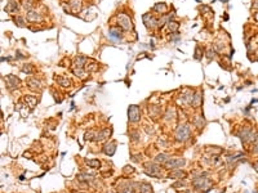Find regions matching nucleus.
Masks as SVG:
<instances>
[{"instance_id": "obj_1", "label": "nucleus", "mask_w": 258, "mask_h": 193, "mask_svg": "<svg viewBox=\"0 0 258 193\" xmlns=\"http://www.w3.org/2000/svg\"><path fill=\"white\" fill-rule=\"evenodd\" d=\"M190 138V126L181 125L176 131V141L177 142H186Z\"/></svg>"}, {"instance_id": "obj_2", "label": "nucleus", "mask_w": 258, "mask_h": 193, "mask_svg": "<svg viewBox=\"0 0 258 193\" xmlns=\"http://www.w3.org/2000/svg\"><path fill=\"white\" fill-rule=\"evenodd\" d=\"M128 119L131 122H138L139 119H141V111H139V107L136 104L129 106L128 108Z\"/></svg>"}, {"instance_id": "obj_3", "label": "nucleus", "mask_w": 258, "mask_h": 193, "mask_svg": "<svg viewBox=\"0 0 258 193\" xmlns=\"http://www.w3.org/2000/svg\"><path fill=\"white\" fill-rule=\"evenodd\" d=\"M239 136H240V139H241V142H244V143H248V142H254V139H255V134H254V131L252 130L250 127H243V130H241V133L239 134Z\"/></svg>"}, {"instance_id": "obj_4", "label": "nucleus", "mask_w": 258, "mask_h": 193, "mask_svg": "<svg viewBox=\"0 0 258 193\" xmlns=\"http://www.w3.org/2000/svg\"><path fill=\"white\" fill-rule=\"evenodd\" d=\"M117 23H119V26L123 30H125V31H129V30L133 28L131 18H129L126 14H124V13H120L119 16H117Z\"/></svg>"}, {"instance_id": "obj_5", "label": "nucleus", "mask_w": 258, "mask_h": 193, "mask_svg": "<svg viewBox=\"0 0 258 193\" xmlns=\"http://www.w3.org/2000/svg\"><path fill=\"white\" fill-rule=\"evenodd\" d=\"M185 164H186V161H185L183 158H169V160L167 161L165 166H167L168 169L174 170V169H179V167H182V166H185Z\"/></svg>"}, {"instance_id": "obj_6", "label": "nucleus", "mask_w": 258, "mask_h": 193, "mask_svg": "<svg viewBox=\"0 0 258 193\" xmlns=\"http://www.w3.org/2000/svg\"><path fill=\"white\" fill-rule=\"evenodd\" d=\"M145 169H146V174L150 176H155V178H160V167L155 164H145Z\"/></svg>"}, {"instance_id": "obj_7", "label": "nucleus", "mask_w": 258, "mask_h": 193, "mask_svg": "<svg viewBox=\"0 0 258 193\" xmlns=\"http://www.w3.org/2000/svg\"><path fill=\"white\" fill-rule=\"evenodd\" d=\"M5 82H7L9 89H14V88H18L19 79H17L14 75H8V76L5 77Z\"/></svg>"}, {"instance_id": "obj_8", "label": "nucleus", "mask_w": 258, "mask_h": 193, "mask_svg": "<svg viewBox=\"0 0 258 193\" xmlns=\"http://www.w3.org/2000/svg\"><path fill=\"white\" fill-rule=\"evenodd\" d=\"M192 184L195 186L198 189H201V188H205L209 184V180L207 178H204V176H199V178L192 180Z\"/></svg>"}, {"instance_id": "obj_9", "label": "nucleus", "mask_w": 258, "mask_h": 193, "mask_svg": "<svg viewBox=\"0 0 258 193\" xmlns=\"http://www.w3.org/2000/svg\"><path fill=\"white\" fill-rule=\"evenodd\" d=\"M109 37L110 40L112 41H120L121 40V32L119 28H116V27H111L110 31H109Z\"/></svg>"}, {"instance_id": "obj_10", "label": "nucleus", "mask_w": 258, "mask_h": 193, "mask_svg": "<svg viewBox=\"0 0 258 193\" xmlns=\"http://www.w3.org/2000/svg\"><path fill=\"white\" fill-rule=\"evenodd\" d=\"M143 22H145V25H146V27H156L157 26V21L151 16V14H148V13H146V14H143Z\"/></svg>"}, {"instance_id": "obj_11", "label": "nucleus", "mask_w": 258, "mask_h": 193, "mask_svg": "<svg viewBox=\"0 0 258 193\" xmlns=\"http://www.w3.org/2000/svg\"><path fill=\"white\" fill-rule=\"evenodd\" d=\"M102 151H103V153L107 155V156H112V155L115 153V151H116V143H115V142H109L107 144L103 146Z\"/></svg>"}, {"instance_id": "obj_12", "label": "nucleus", "mask_w": 258, "mask_h": 193, "mask_svg": "<svg viewBox=\"0 0 258 193\" xmlns=\"http://www.w3.org/2000/svg\"><path fill=\"white\" fill-rule=\"evenodd\" d=\"M26 18L30 21V22H39V21L41 19L40 14L36 12V10H27V13H26Z\"/></svg>"}, {"instance_id": "obj_13", "label": "nucleus", "mask_w": 258, "mask_h": 193, "mask_svg": "<svg viewBox=\"0 0 258 193\" xmlns=\"http://www.w3.org/2000/svg\"><path fill=\"white\" fill-rule=\"evenodd\" d=\"M110 134H111V130H109V129H105V130L100 131L98 134H95V136H94V141H97V142L105 141L106 138H109V136H110Z\"/></svg>"}, {"instance_id": "obj_14", "label": "nucleus", "mask_w": 258, "mask_h": 193, "mask_svg": "<svg viewBox=\"0 0 258 193\" xmlns=\"http://www.w3.org/2000/svg\"><path fill=\"white\" fill-rule=\"evenodd\" d=\"M88 62V58L84 56H78L74 61V66L78 68H83V66H85V63Z\"/></svg>"}, {"instance_id": "obj_15", "label": "nucleus", "mask_w": 258, "mask_h": 193, "mask_svg": "<svg viewBox=\"0 0 258 193\" xmlns=\"http://www.w3.org/2000/svg\"><path fill=\"white\" fill-rule=\"evenodd\" d=\"M27 85H28V88H30L31 90H38V92L41 90V84H40V81L36 80V79L28 80V81H27Z\"/></svg>"}, {"instance_id": "obj_16", "label": "nucleus", "mask_w": 258, "mask_h": 193, "mask_svg": "<svg viewBox=\"0 0 258 193\" xmlns=\"http://www.w3.org/2000/svg\"><path fill=\"white\" fill-rule=\"evenodd\" d=\"M7 12L9 13H14L18 10V3H17V0H8V5L5 8Z\"/></svg>"}, {"instance_id": "obj_17", "label": "nucleus", "mask_w": 258, "mask_h": 193, "mask_svg": "<svg viewBox=\"0 0 258 193\" xmlns=\"http://www.w3.org/2000/svg\"><path fill=\"white\" fill-rule=\"evenodd\" d=\"M70 8L72 13H78L81 9V2L80 0H70Z\"/></svg>"}, {"instance_id": "obj_18", "label": "nucleus", "mask_w": 258, "mask_h": 193, "mask_svg": "<svg viewBox=\"0 0 258 193\" xmlns=\"http://www.w3.org/2000/svg\"><path fill=\"white\" fill-rule=\"evenodd\" d=\"M56 81L61 85V87H63V88H70V87H71V81H70V79H67L66 76L56 77Z\"/></svg>"}, {"instance_id": "obj_19", "label": "nucleus", "mask_w": 258, "mask_h": 193, "mask_svg": "<svg viewBox=\"0 0 258 193\" xmlns=\"http://www.w3.org/2000/svg\"><path fill=\"white\" fill-rule=\"evenodd\" d=\"M85 70H87L88 72H94V71L98 70V63L94 62V61H89L88 59V62L85 63Z\"/></svg>"}, {"instance_id": "obj_20", "label": "nucleus", "mask_w": 258, "mask_h": 193, "mask_svg": "<svg viewBox=\"0 0 258 193\" xmlns=\"http://www.w3.org/2000/svg\"><path fill=\"white\" fill-rule=\"evenodd\" d=\"M25 102L27 103V106L30 107V108H34V107L36 106V103H38V99H36V96L26 95V96H25Z\"/></svg>"}, {"instance_id": "obj_21", "label": "nucleus", "mask_w": 258, "mask_h": 193, "mask_svg": "<svg viewBox=\"0 0 258 193\" xmlns=\"http://www.w3.org/2000/svg\"><path fill=\"white\" fill-rule=\"evenodd\" d=\"M168 160H169V156H168V155H165V153H160V155L156 156L155 162H156V164H160V165H165Z\"/></svg>"}, {"instance_id": "obj_22", "label": "nucleus", "mask_w": 258, "mask_h": 193, "mask_svg": "<svg viewBox=\"0 0 258 193\" xmlns=\"http://www.w3.org/2000/svg\"><path fill=\"white\" fill-rule=\"evenodd\" d=\"M152 187L148 183H142L139 186V193H152Z\"/></svg>"}, {"instance_id": "obj_23", "label": "nucleus", "mask_w": 258, "mask_h": 193, "mask_svg": "<svg viewBox=\"0 0 258 193\" xmlns=\"http://www.w3.org/2000/svg\"><path fill=\"white\" fill-rule=\"evenodd\" d=\"M186 176V173L185 171H182V170H176L173 171V173H170L169 174V178H173V179H181V178H185Z\"/></svg>"}, {"instance_id": "obj_24", "label": "nucleus", "mask_w": 258, "mask_h": 193, "mask_svg": "<svg viewBox=\"0 0 258 193\" xmlns=\"http://www.w3.org/2000/svg\"><path fill=\"white\" fill-rule=\"evenodd\" d=\"M72 72H74V75H76V76H79L80 79H85V77L88 76V75H87V72H85V71H83V68L74 67V68H72Z\"/></svg>"}, {"instance_id": "obj_25", "label": "nucleus", "mask_w": 258, "mask_h": 193, "mask_svg": "<svg viewBox=\"0 0 258 193\" xmlns=\"http://www.w3.org/2000/svg\"><path fill=\"white\" fill-rule=\"evenodd\" d=\"M154 10H155V12H159L160 14H161V13H165V12H167V5H165L164 3H159V4H156V5L154 7Z\"/></svg>"}, {"instance_id": "obj_26", "label": "nucleus", "mask_w": 258, "mask_h": 193, "mask_svg": "<svg viewBox=\"0 0 258 193\" xmlns=\"http://www.w3.org/2000/svg\"><path fill=\"white\" fill-rule=\"evenodd\" d=\"M87 165L90 167H94V169H98L101 166V162L98 160H87Z\"/></svg>"}, {"instance_id": "obj_27", "label": "nucleus", "mask_w": 258, "mask_h": 193, "mask_svg": "<svg viewBox=\"0 0 258 193\" xmlns=\"http://www.w3.org/2000/svg\"><path fill=\"white\" fill-rule=\"evenodd\" d=\"M167 26H168L169 32H176V31L178 30V27H179V25H178L177 22H172V21L167 23Z\"/></svg>"}, {"instance_id": "obj_28", "label": "nucleus", "mask_w": 258, "mask_h": 193, "mask_svg": "<svg viewBox=\"0 0 258 193\" xmlns=\"http://www.w3.org/2000/svg\"><path fill=\"white\" fill-rule=\"evenodd\" d=\"M214 56H216V52H214V49L208 48V50H207V57H208V59H213Z\"/></svg>"}, {"instance_id": "obj_29", "label": "nucleus", "mask_w": 258, "mask_h": 193, "mask_svg": "<svg viewBox=\"0 0 258 193\" xmlns=\"http://www.w3.org/2000/svg\"><path fill=\"white\" fill-rule=\"evenodd\" d=\"M78 179L80 180H92L93 179V175H89V174H80L78 176Z\"/></svg>"}, {"instance_id": "obj_30", "label": "nucleus", "mask_w": 258, "mask_h": 193, "mask_svg": "<svg viewBox=\"0 0 258 193\" xmlns=\"http://www.w3.org/2000/svg\"><path fill=\"white\" fill-rule=\"evenodd\" d=\"M14 22H16L19 27H23V26H25V22H23V18H22V17H14Z\"/></svg>"}, {"instance_id": "obj_31", "label": "nucleus", "mask_w": 258, "mask_h": 193, "mask_svg": "<svg viewBox=\"0 0 258 193\" xmlns=\"http://www.w3.org/2000/svg\"><path fill=\"white\" fill-rule=\"evenodd\" d=\"M252 152L255 153V155H258V135L255 136L254 142H253V151H252Z\"/></svg>"}, {"instance_id": "obj_32", "label": "nucleus", "mask_w": 258, "mask_h": 193, "mask_svg": "<svg viewBox=\"0 0 258 193\" xmlns=\"http://www.w3.org/2000/svg\"><path fill=\"white\" fill-rule=\"evenodd\" d=\"M21 70H22V72H26V73H32V66L31 64H25Z\"/></svg>"}, {"instance_id": "obj_33", "label": "nucleus", "mask_w": 258, "mask_h": 193, "mask_svg": "<svg viewBox=\"0 0 258 193\" xmlns=\"http://www.w3.org/2000/svg\"><path fill=\"white\" fill-rule=\"evenodd\" d=\"M201 54H203V50L200 47H196L195 49V59H200L201 58Z\"/></svg>"}, {"instance_id": "obj_34", "label": "nucleus", "mask_w": 258, "mask_h": 193, "mask_svg": "<svg viewBox=\"0 0 258 193\" xmlns=\"http://www.w3.org/2000/svg\"><path fill=\"white\" fill-rule=\"evenodd\" d=\"M199 103H200V95H199V94H195V95H194L192 106H199Z\"/></svg>"}, {"instance_id": "obj_35", "label": "nucleus", "mask_w": 258, "mask_h": 193, "mask_svg": "<svg viewBox=\"0 0 258 193\" xmlns=\"http://www.w3.org/2000/svg\"><path fill=\"white\" fill-rule=\"evenodd\" d=\"M32 0H25V3H23V7H25V9H27V10H31V7H32Z\"/></svg>"}, {"instance_id": "obj_36", "label": "nucleus", "mask_w": 258, "mask_h": 193, "mask_svg": "<svg viewBox=\"0 0 258 193\" xmlns=\"http://www.w3.org/2000/svg\"><path fill=\"white\" fill-rule=\"evenodd\" d=\"M94 135V133L93 131H89V133H87V134H85V139H87V141H88V139H93L92 136ZM95 136V135H94Z\"/></svg>"}, {"instance_id": "obj_37", "label": "nucleus", "mask_w": 258, "mask_h": 193, "mask_svg": "<svg viewBox=\"0 0 258 193\" xmlns=\"http://www.w3.org/2000/svg\"><path fill=\"white\" fill-rule=\"evenodd\" d=\"M182 186H186V183H185V181H183V180H182V181L179 180V181H177V183H176V184H174L173 187L176 188V187H182Z\"/></svg>"}, {"instance_id": "obj_38", "label": "nucleus", "mask_w": 258, "mask_h": 193, "mask_svg": "<svg viewBox=\"0 0 258 193\" xmlns=\"http://www.w3.org/2000/svg\"><path fill=\"white\" fill-rule=\"evenodd\" d=\"M133 192H134L133 188H125V189L123 191V193H133Z\"/></svg>"}, {"instance_id": "obj_39", "label": "nucleus", "mask_w": 258, "mask_h": 193, "mask_svg": "<svg viewBox=\"0 0 258 193\" xmlns=\"http://www.w3.org/2000/svg\"><path fill=\"white\" fill-rule=\"evenodd\" d=\"M253 167H254V170H255L257 173H258V161H255V162L253 164Z\"/></svg>"}, {"instance_id": "obj_40", "label": "nucleus", "mask_w": 258, "mask_h": 193, "mask_svg": "<svg viewBox=\"0 0 258 193\" xmlns=\"http://www.w3.org/2000/svg\"><path fill=\"white\" fill-rule=\"evenodd\" d=\"M17 58H18V59H21V58H25V56H21V52H19V50H17Z\"/></svg>"}, {"instance_id": "obj_41", "label": "nucleus", "mask_w": 258, "mask_h": 193, "mask_svg": "<svg viewBox=\"0 0 258 193\" xmlns=\"http://www.w3.org/2000/svg\"><path fill=\"white\" fill-rule=\"evenodd\" d=\"M179 39H181L179 36H172V39H170V40H172V41H178Z\"/></svg>"}, {"instance_id": "obj_42", "label": "nucleus", "mask_w": 258, "mask_h": 193, "mask_svg": "<svg viewBox=\"0 0 258 193\" xmlns=\"http://www.w3.org/2000/svg\"><path fill=\"white\" fill-rule=\"evenodd\" d=\"M254 7L258 8V0H254Z\"/></svg>"}, {"instance_id": "obj_43", "label": "nucleus", "mask_w": 258, "mask_h": 193, "mask_svg": "<svg viewBox=\"0 0 258 193\" xmlns=\"http://www.w3.org/2000/svg\"><path fill=\"white\" fill-rule=\"evenodd\" d=\"M254 19H255L257 22H258V13H255V14H254Z\"/></svg>"}, {"instance_id": "obj_44", "label": "nucleus", "mask_w": 258, "mask_h": 193, "mask_svg": "<svg viewBox=\"0 0 258 193\" xmlns=\"http://www.w3.org/2000/svg\"><path fill=\"white\" fill-rule=\"evenodd\" d=\"M106 193H115V192H114V191H107Z\"/></svg>"}, {"instance_id": "obj_45", "label": "nucleus", "mask_w": 258, "mask_h": 193, "mask_svg": "<svg viewBox=\"0 0 258 193\" xmlns=\"http://www.w3.org/2000/svg\"><path fill=\"white\" fill-rule=\"evenodd\" d=\"M221 2H227V0H221Z\"/></svg>"}]
</instances>
